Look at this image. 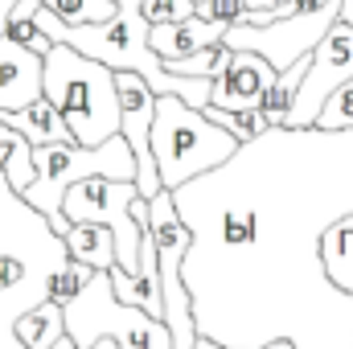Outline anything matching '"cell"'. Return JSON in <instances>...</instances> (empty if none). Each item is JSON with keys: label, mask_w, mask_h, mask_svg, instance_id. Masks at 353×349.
<instances>
[{"label": "cell", "mask_w": 353, "mask_h": 349, "mask_svg": "<svg viewBox=\"0 0 353 349\" xmlns=\"http://www.w3.org/2000/svg\"><path fill=\"white\" fill-rule=\"evenodd\" d=\"M37 25H41L54 41H62V46L87 54L94 62L111 66L115 74H123V70L140 74L157 94H176V99H185V103L197 107V111L210 107L214 83H210V79H181V74H173V70L161 62V54L148 46L152 25H148V17H144V0H115V17H111V21H99V25H66V21H58V17L41 4V8H37Z\"/></svg>", "instance_id": "1"}, {"label": "cell", "mask_w": 353, "mask_h": 349, "mask_svg": "<svg viewBox=\"0 0 353 349\" xmlns=\"http://www.w3.org/2000/svg\"><path fill=\"white\" fill-rule=\"evenodd\" d=\"M46 99L62 111L74 144L83 148H103L123 128L119 74L62 41H54V50L46 54Z\"/></svg>", "instance_id": "2"}, {"label": "cell", "mask_w": 353, "mask_h": 349, "mask_svg": "<svg viewBox=\"0 0 353 349\" xmlns=\"http://www.w3.org/2000/svg\"><path fill=\"white\" fill-rule=\"evenodd\" d=\"M243 152V144L218 128L205 111L189 107L176 94L157 99V123H152V157L161 185L181 193L193 177H210L214 169L230 165Z\"/></svg>", "instance_id": "3"}, {"label": "cell", "mask_w": 353, "mask_h": 349, "mask_svg": "<svg viewBox=\"0 0 353 349\" xmlns=\"http://www.w3.org/2000/svg\"><path fill=\"white\" fill-rule=\"evenodd\" d=\"M140 165H136V152L123 136L107 140L103 148H83V144H46L37 148V181L21 193L37 214H46V222L54 226V235H66L70 230V218H66V193L70 185H79L83 177H115V181H136Z\"/></svg>", "instance_id": "4"}, {"label": "cell", "mask_w": 353, "mask_h": 349, "mask_svg": "<svg viewBox=\"0 0 353 349\" xmlns=\"http://www.w3.org/2000/svg\"><path fill=\"white\" fill-rule=\"evenodd\" d=\"M66 333L79 349H90L99 341H115L119 349H173V333L161 317L115 300L111 271H99L87 292L74 304H66Z\"/></svg>", "instance_id": "5"}, {"label": "cell", "mask_w": 353, "mask_h": 349, "mask_svg": "<svg viewBox=\"0 0 353 349\" xmlns=\"http://www.w3.org/2000/svg\"><path fill=\"white\" fill-rule=\"evenodd\" d=\"M140 201V189L136 181H115V177H83L79 185H70L66 193V218L70 222H99L115 235V255L119 267L140 275V243H144V230L152 226H140L132 206Z\"/></svg>", "instance_id": "6"}, {"label": "cell", "mask_w": 353, "mask_h": 349, "mask_svg": "<svg viewBox=\"0 0 353 349\" xmlns=\"http://www.w3.org/2000/svg\"><path fill=\"white\" fill-rule=\"evenodd\" d=\"M337 17H341V8L292 12L288 21H271V25H234L226 33V46L239 54H263L275 70H288L300 58H312V50L325 41V33L337 25Z\"/></svg>", "instance_id": "7"}, {"label": "cell", "mask_w": 353, "mask_h": 349, "mask_svg": "<svg viewBox=\"0 0 353 349\" xmlns=\"http://www.w3.org/2000/svg\"><path fill=\"white\" fill-rule=\"evenodd\" d=\"M353 79V25L337 21L325 41L312 50V66H308V79L300 87L296 99V111L288 119V132H316V119L325 111V103L333 99V90L345 87Z\"/></svg>", "instance_id": "8"}, {"label": "cell", "mask_w": 353, "mask_h": 349, "mask_svg": "<svg viewBox=\"0 0 353 349\" xmlns=\"http://www.w3.org/2000/svg\"><path fill=\"white\" fill-rule=\"evenodd\" d=\"M275 74H279V70L267 62L263 54H239V50H234L226 74L214 83L210 107H218V111H234V115H247V111L259 107V99H263V90L275 83Z\"/></svg>", "instance_id": "9"}, {"label": "cell", "mask_w": 353, "mask_h": 349, "mask_svg": "<svg viewBox=\"0 0 353 349\" xmlns=\"http://www.w3.org/2000/svg\"><path fill=\"white\" fill-rule=\"evenodd\" d=\"M46 94V58L0 37V111H21Z\"/></svg>", "instance_id": "10"}, {"label": "cell", "mask_w": 353, "mask_h": 349, "mask_svg": "<svg viewBox=\"0 0 353 349\" xmlns=\"http://www.w3.org/2000/svg\"><path fill=\"white\" fill-rule=\"evenodd\" d=\"M226 33H230V25H222V21L189 17V21H176V25H152L148 46L161 54V62H181V58H193L201 50L222 46Z\"/></svg>", "instance_id": "11"}, {"label": "cell", "mask_w": 353, "mask_h": 349, "mask_svg": "<svg viewBox=\"0 0 353 349\" xmlns=\"http://www.w3.org/2000/svg\"><path fill=\"white\" fill-rule=\"evenodd\" d=\"M316 263H321V271L329 275V283L337 292L353 296V214L329 222L321 230V239H316Z\"/></svg>", "instance_id": "12"}, {"label": "cell", "mask_w": 353, "mask_h": 349, "mask_svg": "<svg viewBox=\"0 0 353 349\" xmlns=\"http://www.w3.org/2000/svg\"><path fill=\"white\" fill-rule=\"evenodd\" d=\"M0 119L4 123H12L33 148H46V144H70L74 140V132H70V123L62 119V111L41 94L37 103H29V107H21V111H0Z\"/></svg>", "instance_id": "13"}, {"label": "cell", "mask_w": 353, "mask_h": 349, "mask_svg": "<svg viewBox=\"0 0 353 349\" xmlns=\"http://www.w3.org/2000/svg\"><path fill=\"white\" fill-rule=\"evenodd\" d=\"M308 66H312V58H300L296 66L279 70L275 83L263 90V99H259L255 111H259V119H263L271 132H288V119H292V111H296L300 87H304V79H308Z\"/></svg>", "instance_id": "14"}, {"label": "cell", "mask_w": 353, "mask_h": 349, "mask_svg": "<svg viewBox=\"0 0 353 349\" xmlns=\"http://www.w3.org/2000/svg\"><path fill=\"white\" fill-rule=\"evenodd\" d=\"M66 239V251L70 259L87 263L94 271H111L119 267V255H115V235L99 222H70V230L62 235Z\"/></svg>", "instance_id": "15"}, {"label": "cell", "mask_w": 353, "mask_h": 349, "mask_svg": "<svg viewBox=\"0 0 353 349\" xmlns=\"http://www.w3.org/2000/svg\"><path fill=\"white\" fill-rule=\"evenodd\" d=\"M12 333H17V341H21L25 349L58 346V341L66 337V308H62V304H54V300H41L37 308H29V312H21V317H17Z\"/></svg>", "instance_id": "16"}, {"label": "cell", "mask_w": 353, "mask_h": 349, "mask_svg": "<svg viewBox=\"0 0 353 349\" xmlns=\"http://www.w3.org/2000/svg\"><path fill=\"white\" fill-rule=\"evenodd\" d=\"M0 169L17 193H25L37 181V148L4 119H0Z\"/></svg>", "instance_id": "17"}, {"label": "cell", "mask_w": 353, "mask_h": 349, "mask_svg": "<svg viewBox=\"0 0 353 349\" xmlns=\"http://www.w3.org/2000/svg\"><path fill=\"white\" fill-rule=\"evenodd\" d=\"M111 292H115L119 304L144 308V312H152V317L165 321V288H157V283H148V279L123 271V267H111Z\"/></svg>", "instance_id": "18"}, {"label": "cell", "mask_w": 353, "mask_h": 349, "mask_svg": "<svg viewBox=\"0 0 353 349\" xmlns=\"http://www.w3.org/2000/svg\"><path fill=\"white\" fill-rule=\"evenodd\" d=\"M37 8H41V0H21L17 12H12V21H8V33L4 37H12L17 46H25V50H33V54L46 58L54 50V37L37 25Z\"/></svg>", "instance_id": "19"}, {"label": "cell", "mask_w": 353, "mask_h": 349, "mask_svg": "<svg viewBox=\"0 0 353 349\" xmlns=\"http://www.w3.org/2000/svg\"><path fill=\"white\" fill-rule=\"evenodd\" d=\"M94 275H99L94 267H87V263H79V259H66L54 275H50V300L62 304V308L74 304V300L87 292V283L94 279Z\"/></svg>", "instance_id": "20"}, {"label": "cell", "mask_w": 353, "mask_h": 349, "mask_svg": "<svg viewBox=\"0 0 353 349\" xmlns=\"http://www.w3.org/2000/svg\"><path fill=\"white\" fill-rule=\"evenodd\" d=\"M66 25H99L115 17V0H41Z\"/></svg>", "instance_id": "21"}, {"label": "cell", "mask_w": 353, "mask_h": 349, "mask_svg": "<svg viewBox=\"0 0 353 349\" xmlns=\"http://www.w3.org/2000/svg\"><path fill=\"white\" fill-rule=\"evenodd\" d=\"M316 132H353V79L333 90V99L316 119Z\"/></svg>", "instance_id": "22"}, {"label": "cell", "mask_w": 353, "mask_h": 349, "mask_svg": "<svg viewBox=\"0 0 353 349\" xmlns=\"http://www.w3.org/2000/svg\"><path fill=\"white\" fill-rule=\"evenodd\" d=\"M144 17L148 25H176L197 17V0H144Z\"/></svg>", "instance_id": "23"}, {"label": "cell", "mask_w": 353, "mask_h": 349, "mask_svg": "<svg viewBox=\"0 0 353 349\" xmlns=\"http://www.w3.org/2000/svg\"><path fill=\"white\" fill-rule=\"evenodd\" d=\"M296 12V0H247V21L243 25H271L288 21Z\"/></svg>", "instance_id": "24"}, {"label": "cell", "mask_w": 353, "mask_h": 349, "mask_svg": "<svg viewBox=\"0 0 353 349\" xmlns=\"http://www.w3.org/2000/svg\"><path fill=\"white\" fill-rule=\"evenodd\" d=\"M197 17H205V21H222V25H243L247 21V0H205L201 8H197Z\"/></svg>", "instance_id": "25"}, {"label": "cell", "mask_w": 353, "mask_h": 349, "mask_svg": "<svg viewBox=\"0 0 353 349\" xmlns=\"http://www.w3.org/2000/svg\"><path fill=\"white\" fill-rule=\"evenodd\" d=\"M17 4H21V0H0V37L8 33V21H12V12H17Z\"/></svg>", "instance_id": "26"}, {"label": "cell", "mask_w": 353, "mask_h": 349, "mask_svg": "<svg viewBox=\"0 0 353 349\" xmlns=\"http://www.w3.org/2000/svg\"><path fill=\"white\" fill-rule=\"evenodd\" d=\"M50 349H79V346H74V337L66 333V337H62L58 346H50ZM90 349H119V346H115V341H99V346H90Z\"/></svg>", "instance_id": "27"}, {"label": "cell", "mask_w": 353, "mask_h": 349, "mask_svg": "<svg viewBox=\"0 0 353 349\" xmlns=\"http://www.w3.org/2000/svg\"><path fill=\"white\" fill-rule=\"evenodd\" d=\"M259 349H296V341H288V337H271V341H263Z\"/></svg>", "instance_id": "28"}, {"label": "cell", "mask_w": 353, "mask_h": 349, "mask_svg": "<svg viewBox=\"0 0 353 349\" xmlns=\"http://www.w3.org/2000/svg\"><path fill=\"white\" fill-rule=\"evenodd\" d=\"M337 21H345V25H353V0H341V17Z\"/></svg>", "instance_id": "29"}, {"label": "cell", "mask_w": 353, "mask_h": 349, "mask_svg": "<svg viewBox=\"0 0 353 349\" xmlns=\"http://www.w3.org/2000/svg\"><path fill=\"white\" fill-rule=\"evenodd\" d=\"M197 349H226V346H218L214 337H201V341H197Z\"/></svg>", "instance_id": "30"}, {"label": "cell", "mask_w": 353, "mask_h": 349, "mask_svg": "<svg viewBox=\"0 0 353 349\" xmlns=\"http://www.w3.org/2000/svg\"><path fill=\"white\" fill-rule=\"evenodd\" d=\"M201 4H205V0H197V8H201Z\"/></svg>", "instance_id": "31"}]
</instances>
